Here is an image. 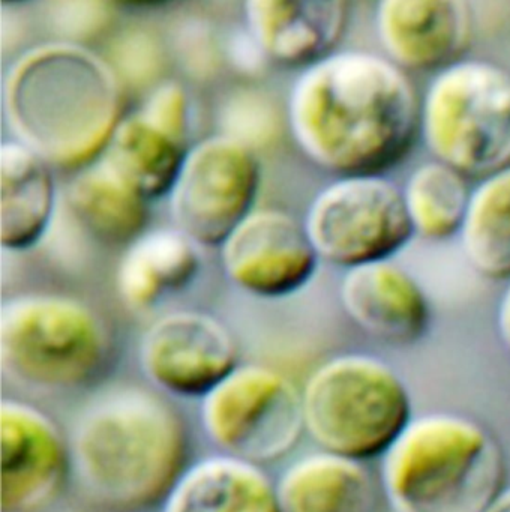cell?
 Returning a JSON list of instances; mask_svg holds the SVG:
<instances>
[{
  "instance_id": "25",
  "label": "cell",
  "mask_w": 510,
  "mask_h": 512,
  "mask_svg": "<svg viewBox=\"0 0 510 512\" xmlns=\"http://www.w3.org/2000/svg\"><path fill=\"white\" fill-rule=\"evenodd\" d=\"M140 113L171 136L186 142L189 125L188 101L185 92L177 83H164L159 86L150 95Z\"/></svg>"
},
{
  "instance_id": "15",
  "label": "cell",
  "mask_w": 510,
  "mask_h": 512,
  "mask_svg": "<svg viewBox=\"0 0 510 512\" xmlns=\"http://www.w3.org/2000/svg\"><path fill=\"white\" fill-rule=\"evenodd\" d=\"M339 301L360 331L392 346L419 343L431 328L432 305L425 287L393 260L347 269Z\"/></svg>"
},
{
  "instance_id": "20",
  "label": "cell",
  "mask_w": 510,
  "mask_h": 512,
  "mask_svg": "<svg viewBox=\"0 0 510 512\" xmlns=\"http://www.w3.org/2000/svg\"><path fill=\"white\" fill-rule=\"evenodd\" d=\"M162 512H282L276 487L257 464L215 455L185 470Z\"/></svg>"
},
{
  "instance_id": "19",
  "label": "cell",
  "mask_w": 510,
  "mask_h": 512,
  "mask_svg": "<svg viewBox=\"0 0 510 512\" xmlns=\"http://www.w3.org/2000/svg\"><path fill=\"white\" fill-rule=\"evenodd\" d=\"M141 113L122 119L99 164L147 203L170 196L189 148Z\"/></svg>"
},
{
  "instance_id": "5",
  "label": "cell",
  "mask_w": 510,
  "mask_h": 512,
  "mask_svg": "<svg viewBox=\"0 0 510 512\" xmlns=\"http://www.w3.org/2000/svg\"><path fill=\"white\" fill-rule=\"evenodd\" d=\"M303 421L324 452L383 458L413 422L404 380L380 358L347 353L324 362L302 392Z\"/></svg>"
},
{
  "instance_id": "13",
  "label": "cell",
  "mask_w": 510,
  "mask_h": 512,
  "mask_svg": "<svg viewBox=\"0 0 510 512\" xmlns=\"http://www.w3.org/2000/svg\"><path fill=\"white\" fill-rule=\"evenodd\" d=\"M378 43L405 73H440L461 61L473 37L465 0H383L375 8Z\"/></svg>"
},
{
  "instance_id": "11",
  "label": "cell",
  "mask_w": 510,
  "mask_h": 512,
  "mask_svg": "<svg viewBox=\"0 0 510 512\" xmlns=\"http://www.w3.org/2000/svg\"><path fill=\"white\" fill-rule=\"evenodd\" d=\"M144 374L158 388L182 397H206L237 368V347L224 325L194 311L168 314L140 344Z\"/></svg>"
},
{
  "instance_id": "4",
  "label": "cell",
  "mask_w": 510,
  "mask_h": 512,
  "mask_svg": "<svg viewBox=\"0 0 510 512\" xmlns=\"http://www.w3.org/2000/svg\"><path fill=\"white\" fill-rule=\"evenodd\" d=\"M506 481V457L491 431L450 413L414 418L381 467L395 512H486Z\"/></svg>"
},
{
  "instance_id": "22",
  "label": "cell",
  "mask_w": 510,
  "mask_h": 512,
  "mask_svg": "<svg viewBox=\"0 0 510 512\" xmlns=\"http://www.w3.org/2000/svg\"><path fill=\"white\" fill-rule=\"evenodd\" d=\"M459 244L470 268L495 283L510 281V167L471 190Z\"/></svg>"
},
{
  "instance_id": "1",
  "label": "cell",
  "mask_w": 510,
  "mask_h": 512,
  "mask_svg": "<svg viewBox=\"0 0 510 512\" xmlns=\"http://www.w3.org/2000/svg\"><path fill=\"white\" fill-rule=\"evenodd\" d=\"M420 98L386 56L344 50L305 68L288 104L300 151L323 172L384 175L419 136Z\"/></svg>"
},
{
  "instance_id": "3",
  "label": "cell",
  "mask_w": 510,
  "mask_h": 512,
  "mask_svg": "<svg viewBox=\"0 0 510 512\" xmlns=\"http://www.w3.org/2000/svg\"><path fill=\"white\" fill-rule=\"evenodd\" d=\"M5 110L20 142L47 163L83 166L104 151L122 121V91L113 71L92 53L50 44L12 68Z\"/></svg>"
},
{
  "instance_id": "6",
  "label": "cell",
  "mask_w": 510,
  "mask_h": 512,
  "mask_svg": "<svg viewBox=\"0 0 510 512\" xmlns=\"http://www.w3.org/2000/svg\"><path fill=\"white\" fill-rule=\"evenodd\" d=\"M419 137L432 160L467 179L510 167V71L461 59L435 74L420 98Z\"/></svg>"
},
{
  "instance_id": "23",
  "label": "cell",
  "mask_w": 510,
  "mask_h": 512,
  "mask_svg": "<svg viewBox=\"0 0 510 512\" xmlns=\"http://www.w3.org/2000/svg\"><path fill=\"white\" fill-rule=\"evenodd\" d=\"M468 181L437 160L414 167L401 187L414 235L432 242L458 236L473 190Z\"/></svg>"
},
{
  "instance_id": "17",
  "label": "cell",
  "mask_w": 510,
  "mask_h": 512,
  "mask_svg": "<svg viewBox=\"0 0 510 512\" xmlns=\"http://www.w3.org/2000/svg\"><path fill=\"white\" fill-rule=\"evenodd\" d=\"M282 512H378L380 491L365 463L318 452L296 461L276 485Z\"/></svg>"
},
{
  "instance_id": "7",
  "label": "cell",
  "mask_w": 510,
  "mask_h": 512,
  "mask_svg": "<svg viewBox=\"0 0 510 512\" xmlns=\"http://www.w3.org/2000/svg\"><path fill=\"white\" fill-rule=\"evenodd\" d=\"M113 344L89 308L59 296H23L0 314L2 368L48 389L86 388L105 374Z\"/></svg>"
},
{
  "instance_id": "8",
  "label": "cell",
  "mask_w": 510,
  "mask_h": 512,
  "mask_svg": "<svg viewBox=\"0 0 510 512\" xmlns=\"http://www.w3.org/2000/svg\"><path fill=\"white\" fill-rule=\"evenodd\" d=\"M318 257L351 269L398 256L414 238L402 188L384 175L336 178L303 221Z\"/></svg>"
},
{
  "instance_id": "18",
  "label": "cell",
  "mask_w": 510,
  "mask_h": 512,
  "mask_svg": "<svg viewBox=\"0 0 510 512\" xmlns=\"http://www.w3.org/2000/svg\"><path fill=\"white\" fill-rule=\"evenodd\" d=\"M56 190L47 161L20 140L0 146V244L23 251L41 241L53 218Z\"/></svg>"
},
{
  "instance_id": "2",
  "label": "cell",
  "mask_w": 510,
  "mask_h": 512,
  "mask_svg": "<svg viewBox=\"0 0 510 512\" xmlns=\"http://www.w3.org/2000/svg\"><path fill=\"white\" fill-rule=\"evenodd\" d=\"M189 436L156 392L128 386L99 398L75 428L72 464L87 496L113 512L164 503L186 470Z\"/></svg>"
},
{
  "instance_id": "24",
  "label": "cell",
  "mask_w": 510,
  "mask_h": 512,
  "mask_svg": "<svg viewBox=\"0 0 510 512\" xmlns=\"http://www.w3.org/2000/svg\"><path fill=\"white\" fill-rule=\"evenodd\" d=\"M69 200L81 223L101 241L132 244L149 218L146 200L132 193L101 164L81 172L69 188Z\"/></svg>"
},
{
  "instance_id": "14",
  "label": "cell",
  "mask_w": 510,
  "mask_h": 512,
  "mask_svg": "<svg viewBox=\"0 0 510 512\" xmlns=\"http://www.w3.org/2000/svg\"><path fill=\"white\" fill-rule=\"evenodd\" d=\"M0 502L3 512H29L56 496L68 472L65 443L41 410L23 401L0 404Z\"/></svg>"
},
{
  "instance_id": "21",
  "label": "cell",
  "mask_w": 510,
  "mask_h": 512,
  "mask_svg": "<svg viewBox=\"0 0 510 512\" xmlns=\"http://www.w3.org/2000/svg\"><path fill=\"white\" fill-rule=\"evenodd\" d=\"M195 245L177 229L143 233L129 244L120 263V295L134 307H147L185 289L200 266Z\"/></svg>"
},
{
  "instance_id": "16",
  "label": "cell",
  "mask_w": 510,
  "mask_h": 512,
  "mask_svg": "<svg viewBox=\"0 0 510 512\" xmlns=\"http://www.w3.org/2000/svg\"><path fill=\"white\" fill-rule=\"evenodd\" d=\"M245 17L255 44L287 67H311L336 52L348 22L342 0H251Z\"/></svg>"
},
{
  "instance_id": "10",
  "label": "cell",
  "mask_w": 510,
  "mask_h": 512,
  "mask_svg": "<svg viewBox=\"0 0 510 512\" xmlns=\"http://www.w3.org/2000/svg\"><path fill=\"white\" fill-rule=\"evenodd\" d=\"M260 188V164L251 149L215 136L189 149L170 193L177 230L204 247H222L252 214Z\"/></svg>"
},
{
  "instance_id": "27",
  "label": "cell",
  "mask_w": 510,
  "mask_h": 512,
  "mask_svg": "<svg viewBox=\"0 0 510 512\" xmlns=\"http://www.w3.org/2000/svg\"><path fill=\"white\" fill-rule=\"evenodd\" d=\"M486 512H510V487L503 491V494L495 500L494 505Z\"/></svg>"
},
{
  "instance_id": "26",
  "label": "cell",
  "mask_w": 510,
  "mask_h": 512,
  "mask_svg": "<svg viewBox=\"0 0 510 512\" xmlns=\"http://www.w3.org/2000/svg\"><path fill=\"white\" fill-rule=\"evenodd\" d=\"M497 329L501 343L510 355V281L498 302Z\"/></svg>"
},
{
  "instance_id": "9",
  "label": "cell",
  "mask_w": 510,
  "mask_h": 512,
  "mask_svg": "<svg viewBox=\"0 0 510 512\" xmlns=\"http://www.w3.org/2000/svg\"><path fill=\"white\" fill-rule=\"evenodd\" d=\"M204 431L225 455L266 463L287 454L305 428L302 394L278 371L243 365L201 403Z\"/></svg>"
},
{
  "instance_id": "12",
  "label": "cell",
  "mask_w": 510,
  "mask_h": 512,
  "mask_svg": "<svg viewBox=\"0 0 510 512\" xmlns=\"http://www.w3.org/2000/svg\"><path fill=\"white\" fill-rule=\"evenodd\" d=\"M318 262L303 223L281 211L252 212L222 244L227 277L261 298L299 292L314 277Z\"/></svg>"
}]
</instances>
